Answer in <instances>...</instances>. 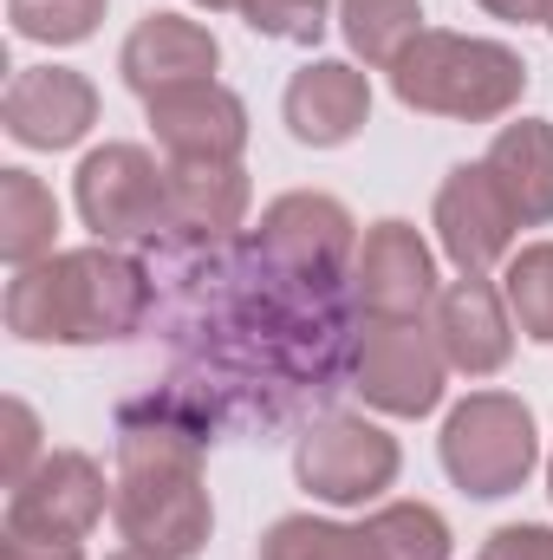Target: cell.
Returning <instances> with one entry per match:
<instances>
[{"label":"cell","mask_w":553,"mask_h":560,"mask_svg":"<svg viewBox=\"0 0 553 560\" xmlns=\"http://www.w3.org/2000/svg\"><path fill=\"white\" fill-rule=\"evenodd\" d=\"M150 313V275L125 248H59L7 280V332L26 346H111Z\"/></svg>","instance_id":"6da1fadb"},{"label":"cell","mask_w":553,"mask_h":560,"mask_svg":"<svg viewBox=\"0 0 553 560\" xmlns=\"http://www.w3.org/2000/svg\"><path fill=\"white\" fill-rule=\"evenodd\" d=\"M339 33L365 66L391 72L423 33V0H339Z\"/></svg>","instance_id":"ffe728a7"},{"label":"cell","mask_w":553,"mask_h":560,"mask_svg":"<svg viewBox=\"0 0 553 560\" xmlns=\"http://www.w3.org/2000/svg\"><path fill=\"white\" fill-rule=\"evenodd\" d=\"M196 7H209V13H242V0H196Z\"/></svg>","instance_id":"4dcf8cb0"},{"label":"cell","mask_w":553,"mask_h":560,"mask_svg":"<svg viewBox=\"0 0 553 560\" xmlns=\"http://www.w3.org/2000/svg\"><path fill=\"white\" fill-rule=\"evenodd\" d=\"M502 293H508V313L515 326L534 339V346H553V242H528L502 261Z\"/></svg>","instance_id":"7402d4cb"},{"label":"cell","mask_w":553,"mask_h":560,"mask_svg":"<svg viewBox=\"0 0 553 560\" xmlns=\"http://www.w3.org/2000/svg\"><path fill=\"white\" fill-rule=\"evenodd\" d=\"M111 515V482L85 450H46L7 489V535L33 541H85Z\"/></svg>","instance_id":"ba28073f"},{"label":"cell","mask_w":553,"mask_h":560,"mask_svg":"<svg viewBox=\"0 0 553 560\" xmlns=\"http://www.w3.org/2000/svg\"><path fill=\"white\" fill-rule=\"evenodd\" d=\"M111 522L131 548L163 560H196L215 535V509L202 489V436L176 418L125 423L118 436V482Z\"/></svg>","instance_id":"7a4b0ae2"},{"label":"cell","mask_w":553,"mask_h":560,"mask_svg":"<svg viewBox=\"0 0 553 560\" xmlns=\"http://www.w3.org/2000/svg\"><path fill=\"white\" fill-rule=\"evenodd\" d=\"M443 476L475 495V502H502L515 489H528V476L541 469V430L534 411L515 392H469L436 436Z\"/></svg>","instance_id":"277c9868"},{"label":"cell","mask_w":553,"mask_h":560,"mask_svg":"<svg viewBox=\"0 0 553 560\" xmlns=\"http://www.w3.org/2000/svg\"><path fill=\"white\" fill-rule=\"evenodd\" d=\"M449 359L430 319H372L352 352V392L385 418H430L443 405Z\"/></svg>","instance_id":"52a82bcc"},{"label":"cell","mask_w":553,"mask_h":560,"mask_svg":"<svg viewBox=\"0 0 553 560\" xmlns=\"http://www.w3.org/2000/svg\"><path fill=\"white\" fill-rule=\"evenodd\" d=\"M39 456H46V450H39V418H33V405H26V398H7V456H0V482L13 489Z\"/></svg>","instance_id":"484cf974"},{"label":"cell","mask_w":553,"mask_h":560,"mask_svg":"<svg viewBox=\"0 0 553 560\" xmlns=\"http://www.w3.org/2000/svg\"><path fill=\"white\" fill-rule=\"evenodd\" d=\"M548 495H553V456H548Z\"/></svg>","instance_id":"1f68e13d"},{"label":"cell","mask_w":553,"mask_h":560,"mask_svg":"<svg viewBox=\"0 0 553 560\" xmlns=\"http://www.w3.org/2000/svg\"><path fill=\"white\" fill-rule=\"evenodd\" d=\"M261 560H385L365 522H326V515H280L261 535Z\"/></svg>","instance_id":"44dd1931"},{"label":"cell","mask_w":553,"mask_h":560,"mask_svg":"<svg viewBox=\"0 0 553 560\" xmlns=\"http://www.w3.org/2000/svg\"><path fill=\"white\" fill-rule=\"evenodd\" d=\"M143 112H150V138L169 163H242L248 150V105L222 79L156 92Z\"/></svg>","instance_id":"7c38bea8"},{"label":"cell","mask_w":553,"mask_h":560,"mask_svg":"<svg viewBox=\"0 0 553 560\" xmlns=\"http://www.w3.org/2000/svg\"><path fill=\"white\" fill-rule=\"evenodd\" d=\"M482 170L495 176V189L508 196L521 229H548L553 222V125L548 118L502 125L489 156H482Z\"/></svg>","instance_id":"e0dca14e"},{"label":"cell","mask_w":553,"mask_h":560,"mask_svg":"<svg viewBox=\"0 0 553 560\" xmlns=\"http://www.w3.org/2000/svg\"><path fill=\"white\" fill-rule=\"evenodd\" d=\"M365 528L385 560H449V522L430 502H378Z\"/></svg>","instance_id":"603a6c76"},{"label":"cell","mask_w":553,"mask_h":560,"mask_svg":"<svg viewBox=\"0 0 553 560\" xmlns=\"http://www.w3.org/2000/svg\"><path fill=\"white\" fill-rule=\"evenodd\" d=\"M398 469H404L398 436L385 423L345 418V411L339 418H319L299 436V450H293L299 489L313 502H326V509H365V502H378L398 482Z\"/></svg>","instance_id":"8992f818"},{"label":"cell","mask_w":553,"mask_h":560,"mask_svg":"<svg viewBox=\"0 0 553 560\" xmlns=\"http://www.w3.org/2000/svg\"><path fill=\"white\" fill-rule=\"evenodd\" d=\"M482 13H495V20H508V26H548V7L553 0H475Z\"/></svg>","instance_id":"f1b7e54d"},{"label":"cell","mask_w":553,"mask_h":560,"mask_svg":"<svg viewBox=\"0 0 553 560\" xmlns=\"http://www.w3.org/2000/svg\"><path fill=\"white\" fill-rule=\"evenodd\" d=\"M215 66H222V39L189 13H143L131 26V39H125V52H118V72H125V85L143 105L156 92L215 79Z\"/></svg>","instance_id":"2e32d148"},{"label":"cell","mask_w":553,"mask_h":560,"mask_svg":"<svg viewBox=\"0 0 553 560\" xmlns=\"http://www.w3.org/2000/svg\"><path fill=\"white\" fill-rule=\"evenodd\" d=\"M391 92L404 112L423 118H456V125H495L521 105L528 92V59L502 39H475V33H443L423 26L404 59L391 66Z\"/></svg>","instance_id":"3957f363"},{"label":"cell","mask_w":553,"mask_h":560,"mask_svg":"<svg viewBox=\"0 0 553 560\" xmlns=\"http://www.w3.org/2000/svg\"><path fill=\"white\" fill-rule=\"evenodd\" d=\"M443 280H436V255L411 222L385 215L365 229L358 255H352V300L365 319H430Z\"/></svg>","instance_id":"30bf717a"},{"label":"cell","mask_w":553,"mask_h":560,"mask_svg":"<svg viewBox=\"0 0 553 560\" xmlns=\"http://www.w3.org/2000/svg\"><path fill=\"white\" fill-rule=\"evenodd\" d=\"M280 118L293 143L306 150H339L372 125V79L352 66V59H306L293 79H286V98H280Z\"/></svg>","instance_id":"9a60e30c"},{"label":"cell","mask_w":553,"mask_h":560,"mask_svg":"<svg viewBox=\"0 0 553 560\" xmlns=\"http://www.w3.org/2000/svg\"><path fill=\"white\" fill-rule=\"evenodd\" d=\"M242 20L280 46H319L339 13H332V0H242Z\"/></svg>","instance_id":"d4e9b609"},{"label":"cell","mask_w":553,"mask_h":560,"mask_svg":"<svg viewBox=\"0 0 553 560\" xmlns=\"http://www.w3.org/2000/svg\"><path fill=\"white\" fill-rule=\"evenodd\" d=\"M105 560H163V555H150V548H131V541H125L118 555H105Z\"/></svg>","instance_id":"f546056e"},{"label":"cell","mask_w":553,"mask_h":560,"mask_svg":"<svg viewBox=\"0 0 553 560\" xmlns=\"http://www.w3.org/2000/svg\"><path fill=\"white\" fill-rule=\"evenodd\" d=\"M248 196L242 163H169V229L183 235H235L248 222Z\"/></svg>","instance_id":"ac0fdd59"},{"label":"cell","mask_w":553,"mask_h":560,"mask_svg":"<svg viewBox=\"0 0 553 560\" xmlns=\"http://www.w3.org/2000/svg\"><path fill=\"white\" fill-rule=\"evenodd\" d=\"M59 242V196L33 170H0V255L7 268H39Z\"/></svg>","instance_id":"d6986e66"},{"label":"cell","mask_w":553,"mask_h":560,"mask_svg":"<svg viewBox=\"0 0 553 560\" xmlns=\"http://www.w3.org/2000/svg\"><path fill=\"white\" fill-rule=\"evenodd\" d=\"M0 125L20 150H72L98 125V85L72 66H20L0 98Z\"/></svg>","instance_id":"5bb4252c"},{"label":"cell","mask_w":553,"mask_h":560,"mask_svg":"<svg viewBox=\"0 0 553 560\" xmlns=\"http://www.w3.org/2000/svg\"><path fill=\"white\" fill-rule=\"evenodd\" d=\"M111 0H7V20L33 46H79L98 33Z\"/></svg>","instance_id":"cb8c5ba5"},{"label":"cell","mask_w":553,"mask_h":560,"mask_svg":"<svg viewBox=\"0 0 553 560\" xmlns=\"http://www.w3.org/2000/svg\"><path fill=\"white\" fill-rule=\"evenodd\" d=\"M0 560H85V541H33L0 528Z\"/></svg>","instance_id":"83f0119b"},{"label":"cell","mask_w":553,"mask_h":560,"mask_svg":"<svg viewBox=\"0 0 553 560\" xmlns=\"http://www.w3.org/2000/svg\"><path fill=\"white\" fill-rule=\"evenodd\" d=\"M548 33H553V7H548Z\"/></svg>","instance_id":"d6a6232c"},{"label":"cell","mask_w":553,"mask_h":560,"mask_svg":"<svg viewBox=\"0 0 553 560\" xmlns=\"http://www.w3.org/2000/svg\"><path fill=\"white\" fill-rule=\"evenodd\" d=\"M482 560H553V528L548 522H508L482 541Z\"/></svg>","instance_id":"4316f807"},{"label":"cell","mask_w":553,"mask_h":560,"mask_svg":"<svg viewBox=\"0 0 553 560\" xmlns=\"http://www.w3.org/2000/svg\"><path fill=\"white\" fill-rule=\"evenodd\" d=\"M515 209L482 163H456L436 189V248L456 275H489L515 255Z\"/></svg>","instance_id":"8fae6325"},{"label":"cell","mask_w":553,"mask_h":560,"mask_svg":"<svg viewBox=\"0 0 553 560\" xmlns=\"http://www.w3.org/2000/svg\"><path fill=\"white\" fill-rule=\"evenodd\" d=\"M255 255L280 268L293 280H339L352 275V255H358V222L339 196H319V189H293L274 196L261 209V229H255Z\"/></svg>","instance_id":"9c48e42d"},{"label":"cell","mask_w":553,"mask_h":560,"mask_svg":"<svg viewBox=\"0 0 553 560\" xmlns=\"http://www.w3.org/2000/svg\"><path fill=\"white\" fill-rule=\"evenodd\" d=\"M72 202L79 222L92 229V242L125 248L156 229H169V163H156L143 143H98L85 150L79 176H72Z\"/></svg>","instance_id":"5b68a950"},{"label":"cell","mask_w":553,"mask_h":560,"mask_svg":"<svg viewBox=\"0 0 553 560\" xmlns=\"http://www.w3.org/2000/svg\"><path fill=\"white\" fill-rule=\"evenodd\" d=\"M430 332H436L449 372H462V378H495L515 359V313H508V293L489 275L449 280L430 306Z\"/></svg>","instance_id":"4fadbf2b"}]
</instances>
